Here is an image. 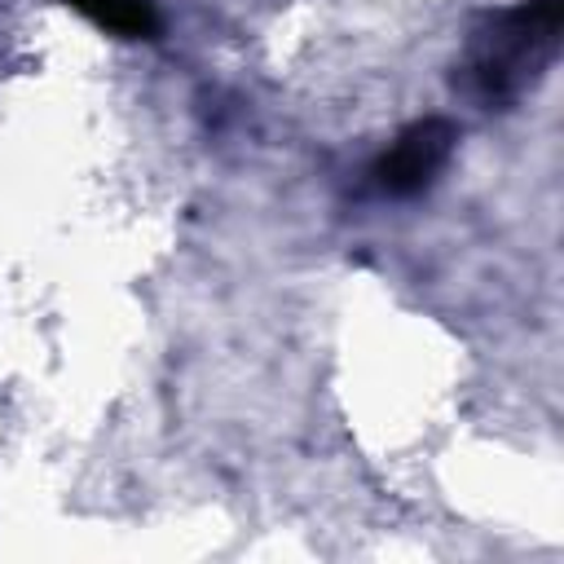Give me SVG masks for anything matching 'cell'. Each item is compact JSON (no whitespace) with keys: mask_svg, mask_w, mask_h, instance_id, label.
Masks as SVG:
<instances>
[{"mask_svg":"<svg viewBox=\"0 0 564 564\" xmlns=\"http://www.w3.org/2000/svg\"><path fill=\"white\" fill-rule=\"evenodd\" d=\"M454 123L449 119H419L410 123L388 150L383 159L375 163V181L383 194H397V198H410L419 189H427L436 181V172L449 163L454 154Z\"/></svg>","mask_w":564,"mask_h":564,"instance_id":"cell-2","label":"cell"},{"mask_svg":"<svg viewBox=\"0 0 564 564\" xmlns=\"http://www.w3.org/2000/svg\"><path fill=\"white\" fill-rule=\"evenodd\" d=\"M70 9H79L84 18H93L97 26L115 31V35H128V40H141V35H154L159 31V13L150 0H66Z\"/></svg>","mask_w":564,"mask_h":564,"instance_id":"cell-3","label":"cell"},{"mask_svg":"<svg viewBox=\"0 0 564 564\" xmlns=\"http://www.w3.org/2000/svg\"><path fill=\"white\" fill-rule=\"evenodd\" d=\"M560 0H524L516 9H507L502 18H494V26L485 31L480 48H476V84L489 101L511 97L524 75L533 79L538 66L555 53L560 40Z\"/></svg>","mask_w":564,"mask_h":564,"instance_id":"cell-1","label":"cell"}]
</instances>
